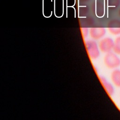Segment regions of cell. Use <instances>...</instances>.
I'll return each instance as SVG.
<instances>
[{
	"mask_svg": "<svg viewBox=\"0 0 120 120\" xmlns=\"http://www.w3.org/2000/svg\"><path fill=\"white\" fill-rule=\"evenodd\" d=\"M114 41L110 38L106 37L102 39L98 45L100 50L104 53H107L113 50Z\"/></svg>",
	"mask_w": 120,
	"mask_h": 120,
	"instance_id": "3",
	"label": "cell"
},
{
	"mask_svg": "<svg viewBox=\"0 0 120 120\" xmlns=\"http://www.w3.org/2000/svg\"><path fill=\"white\" fill-rule=\"evenodd\" d=\"M106 33L105 28H92L90 30V35L94 39H99L103 37Z\"/></svg>",
	"mask_w": 120,
	"mask_h": 120,
	"instance_id": "5",
	"label": "cell"
},
{
	"mask_svg": "<svg viewBox=\"0 0 120 120\" xmlns=\"http://www.w3.org/2000/svg\"><path fill=\"white\" fill-rule=\"evenodd\" d=\"M120 0H107V6L109 8H116L120 5Z\"/></svg>",
	"mask_w": 120,
	"mask_h": 120,
	"instance_id": "10",
	"label": "cell"
},
{
	"mask_svg": "<svg viewBox=\"0 0 120 120\" xmlns=\"http://www.w3.org/2000/svg\"><path fill=\"white\" fill-rule=\"evenodd\" d=\"M85 46L89 55L92 59H96L100 55L99 50L97 43L93 40H88L85 42Z\"/></svg>",
	"mask_w": 120,
	"mask_h": 120,
	"instance_id": "2",
	"label": "cell"
},
{
	"mask_svg": "<svg viewBox=\"0 0 120 120\" xmlns=\"http://www.w3.org/2000/svg\"><path fill=\"white\" fill-rule=\"evenodd\" d=\"M118 14H119V16H120V9H119V10Z\"/></svg>",
	"mask_w": 120,
	"mask_h": 120,
	"instance_id": "12",
	"label": "cell"
},
{
	"mask_svg": "<svg viewBox=\"0 0 120 120\" xmlns=\"http://www.w3.org/2000/svg\"><path fill=\"white\" fill-rule=\"evenodd\" d=\"M107 26L108 31L112 35H118L120 34V20H111L109 22Z\"/></svg>",
	"mask_w": 120,
	"mask_h": 120,
	"instance_id": "4",
	"label": "cell"
},
{
	"mask_svg": "<svg viewBox=\"0 0 120 120\" xmlns=\"http://www.w3.org/2000/svg\"><path fill=\"white\" fill-rule=\"evenodd\" d=\"M99 78L102 85H103L107 93L110 96L112 95L114 93V88L110 82H109L105 77L100 76Z\"/></svg>",
	"mask_w": 120,
	"mask_h": 120,
	"instance_id": "7",
	"label": "cell"
},
{
	"mask_svg": "<svg viewBox=\"0 0 120 120\" xmlns=\"http://www.w3.org/2000/svg\"><path fill=\"white\" fill-rule=\"evenodd\" d=\"M95 13L98 17L104 16L105 13L104 0H97L95 5Z\"/></svg>",
	"mask_w": 120,
	"mask_h": 120,
	"instance_id": "6",
	"label": "cell"
},
{
	"mask_svg": "<svg viewBox=\"0 0 120 120\" xmlns=\"http://www.w3.org/2000/svg\"><path fill=\"white\" fill-rule=\"evenodd\" d=\"M82 30H82V33L83 36L84 37H85L86 36H87V34H88V29L87 28H83Z\"/></svg>",
	"mask_w": 120,
	"mask_h": 120,
	"instance_id": "11",
	"label": "cell"
},
{
	"mask_svg": "<svg viewBox=\"0 0 120 120\" xmlns=\"http://www.w3.org/2000/svg\"><path fill=\"white\" fill-rule=\"evenodd\" d=\"M105 65L109 68L114 69L120 66V59L115 52H110L105 55L104 58Z\"/></svg>",
	"mask_w": 120,
	"mask_h": 120,
	"instance_id": "1",
	"label": "cell"
},
{
	"mask_svg": "<svg viewBox=\"0 0 120 120\" xmlns=\"http://www.w3.org/2000/svg\"><path fill=\"white\" fill-rule=\"evenodd\" d=\"M111 78L114 85L117 87H120V70H114L111 73Z\"/></svg>",
	"mask_w": 120,
	"mask_h": 120,
	"instance_id": "8",
	"label": "cell"
},
{
	"mask_svg": "<svg viewBox=\"0 0 120 120\" xmlns=\"http://www.w3.org/2000/svg\"><path fill=\"white\" fill-rule=\"evenodd\" d=\"M113 51L115 53L120 54V36L117 37L114 41Z\"/></svg>",
	"mask_w": 120,
	"mask_h": 120,
	"instance_id": "9",
	"label": "cell"
}]
</instances>
